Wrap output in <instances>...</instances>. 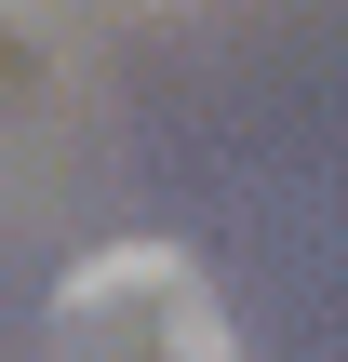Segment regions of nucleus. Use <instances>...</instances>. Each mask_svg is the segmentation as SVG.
I'll list each match as a JSON object with an SVG mask.
<instances>
[{
	"label": "nucleus",
	"mask_w": 348,
	"mask_h": 362,
	"mask_svg": "<svg viewBox=\"0 0 348 362\" xmlns=\"http://www.w3.org/2000/svg\"><path fill=\"white\" fill-rule=\"evenodd\" d=\"M54 322L67 336H121L134 362H228V322H215V296H201V269L174 255V242H107V255H80L67 269V296H54Z\"/></svg>",
	"instance_id": "nucleus-1"
}]
</instances>
